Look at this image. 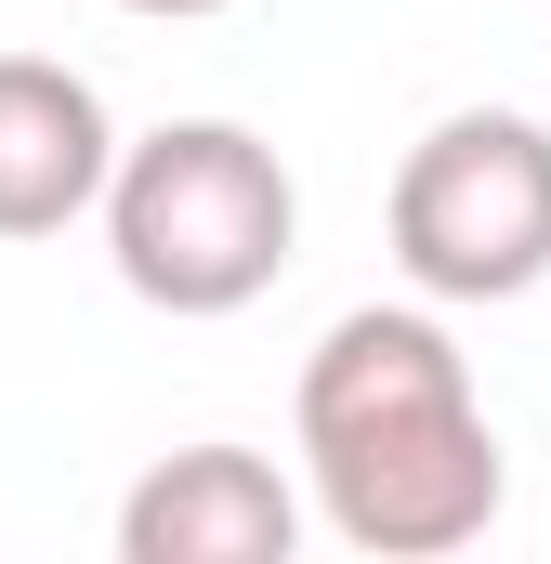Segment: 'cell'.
I'll list each match as a JSON object with an SVG mask.
<instances>
[{"label": "cell", "mask_w": 551, "mask_h": 564, "mask_svg": "<svg viewBox=\"0 0 551 564\" xmlns=\"http://www.w3.org/2000/svg\"><path fill=\"white\" fill-rule=\"evenodd\" d=\"M302 473L342 552L433 564L499 525V421L473 394V355L420 302H355L302 355Z\"/></svg>", "instance_id": "1"}, {"label": "cell", "mask_w": 551, "mask_h": 564, "mask_svg": "<svg viewBox=\"0 0 551 564\" xmlns=\"http://www.w3.org/2000/svg\"><path fill=\"white\" fill-rule=\"evenodd\" d=\"M106 263L158 315H250L302 250V184L250 119H171L106 158Z\"/></svg>", "instance_id": "2"}, {"label": "cell", "mask_w": 551, "mask_h": 564, "mask_svg": "<svg viewBox=\"0 0 551 564\" xmlns=\"http://www.w3.org/2000/svg\"><path fill=\"white\" fill-rule=\"evenodd\" d=\"M395 263L420 302H526L551 276V132L460 106L395 171Z\"/></svg>", "instance_id": "3"}, {"label": "cell", "mask_w": 551, "mask_h": 564, "mask_svg": "<svg viewBox=\"0 0 551 564\" xmlns=\"http://www.w3.org/2000/svg\"><path fill=\"white\" fill-rule=\"evenodd\" d=\"M302 499L263 446H184L119 499V564H289Z\"/></svg>", "instance_id": "4"}, {"label": "cell", "mask_w": 551, "mask_h": 564, "mask_svg": "<svg viewBox=\"0 0 551 564\" xmlns=\"http://www.w3.org/2000/svg\"><path fill=\"white\" fill-rule=\"evenodd\" d=\"M119 119L79 66L53 53H0V237H66L106 197Z\"/></svg>", "instance_id": "5"}, {"label": "cell", "mask_w": 551, "mask_h": 564, "mask_svg": "<svg viewBox=\"0 0 551 564\" xmlns=\"http://www.w3.org/2000/svg\"><path fill=\"white\" fill-rule=\"evenodd\" d=\"M119 13H144V26H197V13H224V0H119Z\"/></svg>", "instance_id": "6"}]
</instances>
